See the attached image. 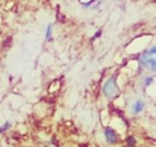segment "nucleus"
<instances>
[{
    "mask_svg": "<svg viewBox=\"0 0 156 147\" xmlns=\"http://www.w3.org/2000/svg\"><path fill=\"white\" fill-rule=\"evenodd\" d=\"M46 40L47 42H50V40H53V24H50L47 27V29H46Z\"/></svg>",
    "mask_w": 156,
    "mask_h": 147,
    "instance_id": "4",
    "label": "nucleus"
},
{
    "mask_svg": "<svg viewBox=\"0 0 156 147\" xmlns=\"http://www.w3.org/2000/svg\"><path fill=\"white\" fill-rule=\"evenodd\" d=\"M102 93L105 97H108V99H112V97H115L116 94L119 93V88H118V83H116V77L113 75V77H109L108 79L105 81V83H104L102 86Z\"/></svg>",
    "mask_w": 156,
    "mask_h": 147,
    "instance_id": "1",
    "label": "nucleus"
},
{
    "mask_svg": "<svg viewBox=\"0 0 156 147\" xmlns=\"http://www.w3.org/2000/svg\"><path fill=\"white\" fill-rule=\"evenodd\" d=\"M155 133H156V129H155Z\"/></svg>",
    "mask_w": 156,
    "mask_h": 147,
    "instance_id": "10",
    "label": "nucleus"
},
{
    "mask_svg": "<svg viewBox=\"0 0 156 147\" xmlns=\"http://www.w3.org/2000/svg\"><path fill=\"white\" fill-rule=\"evenodd\" d=\"M153 57H155V60H156V56H153Z\"/></svg>",
    "mask_w": 156,
    "mask_h": 147,
    "instance_id": "9",
    "label": "nucleus"
},
{
    "mask_svg": "<svg viewBox=\"0 0 156 147\" xmlns=\"http://www.w3.org/2000/svg\"><path fill=\"white\" fill-rule=\"evenodd\" d=\"M147 53L149 54V56H156V46H152L149 50H147Z\"/></svg>",
    "mask_w": 156,
    "mask_h": 147,
    "instance_id": "8",
    "label": "nucleus"
},
{
    "mask_svg": "<svg viewBox=\"0 0 156 147\" xmlns=\"http://www.w3.org/2000/svg\"><path fill=\"white\" fill-rule=\"evenodd\" d=\"M152 83H153V78H152V77H147V78L144 79V85L147 86V88H148V86H151Z\"/></svg>",
    "mask_w": 156,
    "mask_h": 147,
    "instance_id": "5",
    "label": "nucleus"
},
{
    "mask_svg": "<svg viewBox=\"0 0 156 147\" xmlns=\"http://www.w3.org/2000/svg\"><path fill=\"white\" fill-rule=\"evenodd\" d=\"M144 110H145V101L144 100H136L131 104V114L133 115L141 114Z\"/></svg>",
    "mask_w": 156,
    "mask_h": 147,
    "instance_id": "3",
    "label": "nucleus"
},
{
    "mask_svg": "<svg viewBox=\"0 0 156 147\" xmlns=\"http://www.w3.org/2000/svg\"><path fill=\"white\" fill-rule=\"evenodd\" d=\"M104 135H105V139L108 143L111 144H115L116 141H118V133H116L115 129H112V128H105V130H104Z\"/></svg>",
    "mask_w": 156,
    "mask_h": 147,
    "instance_id": "2",
    "label": "nucleus"
},
{
    "mask_svg": "<svg viewBox=\"0 0 156 147\" xmlns=\"http://www.w3.org/2000/svg\"><path fill=\"white\" fill-rule=\"evenodd\" d=\"M127 144H129V147H133L134 144H136V139L133 138V136H130V138H127Z\"/></svg>",
    "mask_w": 156,
    "mask_h": 147,
    "instance_id": "7",
    "label": "nucleus"
},
{
    "mask_svg": "<svg viewBox=\"0 0 156 147\" xmlns=\"http://www.w3.org/2000/svg\"><path fill=\"white\" fill-rule=\"evenodd\" d=\"M10 126H11V124H10L9 121H7V122H4V125H3V126H0V132H6V130L9 129Z\"/></svg>",
    "mask_w": 156,
    "mask_h": 147,
    "instance_id": "6",
    "label": "nucleus"
}]
</instances>
